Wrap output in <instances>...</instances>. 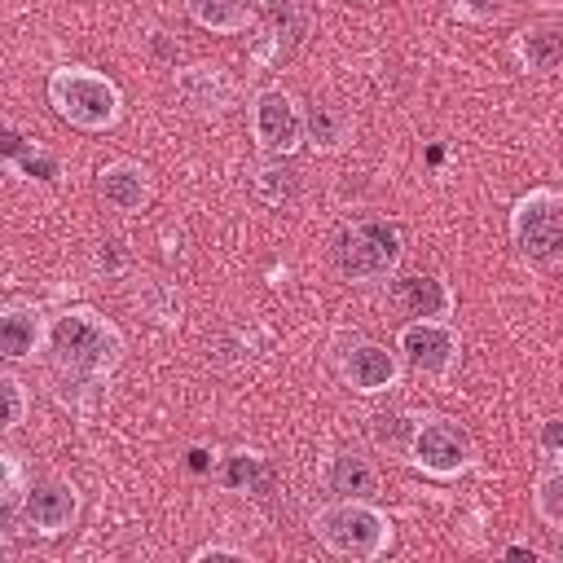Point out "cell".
I'll return each instance as SVG.
<instances>
[{"instance_id": "1", "label": "cell", "mask_w": 563, "mask_h": 563, "mask_svg": "<svg viewBox=\"0 0 563 563\" xmlns=\"http://www.w3.org/2000/svg\"><path fill=\"white\" fill-rule=\"evenodd\" d=\"M123 343L114 325H106L92 312H66L53 325V361L75 378H97L119 361Z\"/></svg>"}, {"instance_id": "2", "label": "cell", "mask_w": 563, "mask_h": 563, "mask_svg": "<svg viewBox=\"0 0 563 563\" xmlns=\"http://www.w3.org/2000/svg\"><path fill=\"white\" fill-rule=\"evenodd\" d=\"M48 97H53L62 119H70L75 128H88V132H101V128H110L119 119V88L106 75L84 70V66L53 70Z\"/></svg>"}, {"instance_id": "3", "label": "cell", "mask_w": 563, "mask_h": 563, "mask_svg": "<svg viewBox=\"0 0 563 563\" xmlns=\"http://www.w3.org/2000/svg\"><path fill=\"white\" fill-rule=\"evenodd\" d=\"M400 260V229L391 220H352L334 233V264L352 282H374Z\"/></svg>"}, {"instance_id": "4", "label": "cell", "mask_w": 563, "mask_h": 563, "mask_svg": "<svg viewBox=\"0 0 563 563\" xmlns=\"http://www.w3.org/2000/svg\"><path fill=\"white\" fill-rule=\"evenodd\" d=\"M317 537L334 550V554H352V559H374L387 550L391 541V523L374 510L361 506V497H343L339 506L317 515Z\"/></svg>"}, {"instance_id": "5", "label": "cell", "mask_w": 563, "mask_h": 563, "mask_svg": "<svg viewBox=\"0 0 563 563\" xmlns=\"http://www.w3.org/2000/svg\"><path fill=\"white\" fill-rule=\"evenodd\" d=\"M510 233L528 260H537V264L563 260V202L545 189L519 198L515 216H510Z\"/></svg>"}, {"instance_id": "6", "label": "cell", "mask_w": 563, "mask_h": 563, "mask_svg": "<svg viewBox=\"0 0 563 563\" xmlns=\"http://www.w3.org/2000/svg\"><path fill=\"white\" fill-rule=\"evenodd\" d=\"M413 462L422 471H431V475H457L471 462V440H466V431L457 422L431 418V422H422L413 431Z\"/></svg>"}, {"instance_id": "7", "label": "cell", "mask_w": 563, "mask_h": 563, "mask_svg": "<svg viewBox=\"0 0 563 563\" xmlns=\"http://www.w3.org/2000/svg\"><path fill=\"white\" fill-rule=\"evenodd\" d=\"M22 510H26V523H31L35 532L57 537V532H66V528L75 523L79 497H75V488L62 484V479H35V484L26 488V497H22Z\"/></svg>"}, {"instance_id": "8", "label": "cell", "mask_w": 563, "mask_h": 563, "mask_svg": "<svg viewBox=\"0 0 563 563\" xmlns=\"http://www.w3.org/2000/svg\"><path fill=\"white\" fill-rule=\"evenodd\" d=\"M400 352H405V361H409L413 369H422V374H444V369L457 361V339H453L444 325H435V321H413V325H405V334H400Z\"/></svg>"}, {"instance_id": "9", "label": "cell", "mask_w": 563, "mask_h": 563, "mask_svg": "<svg viewBox=\"0 0 563 563\" xmlns=\"http://www.w3.org/2000/svg\"><path fill=\"white\" fill-rule=\"evenodd\" d=\"M299 132H303V123H299L295 101L286 92H277V88L260 92V101H255V136L268 150H282L286 154V150L299 145Z\"/></svg>"}, {"instance_id": "10", "label": "cell", "mask_w": 563, "mask_h": 563, "mask_svg": "<svg viewBox=\"0 0 563 563\" xmlns=\"http://www.w3.org/2000/svg\"><path fill=\"white\" fill-rule=\"evenodd\" d=\"M343 378L356 391H387L396 383V356L383 343H352V352H343Z\"/></svg>"}, {"instance_id": "11", "label": "cell", "mask_w": 563, "mask_h": 563, "mask_svg": "<svg viewBox=\"0 0 563 563\" xmlns=\"http://www.w3.org/2000/svg\"><path fill=\"white\" fill-rule=\"evenodd\" d=\"M396 303L409 312V317H422V321H435V317H444L449 308H453V299H449V286L435 277V273H405V277H396Z\"/></svg>"}, {"instance_id": "12", "label": "cell", "mask_w": 563, "mask_h": 563, "mask_svg": "<svg viewBox=\"0 0 563 563\" xmlns=\"http://www.w3.org/2000/svg\"><path fill=\"white\" fill-rule=\"evenodd\" d=\"M325 484H330L339 497H374V493H378V471L369 466V457L343 449V453L330 457Z\"/></svg>"}, {"instance_id": "13", "label": "cell", "mask_w": 563, "mask_h": 563, "mask_svg": "<svg viewBox=\"0 0 563 563\" xmlns=\"http://www.w3.org/2000/svg\"><path fill=\"white\" fill-rule=\"evenodd\" d=\"M97 185H101V198H106L110 207H119V211H136V207L150 198L145 172L132 167V163H114V167H106Z\"/></svg>"}, {"instance_id": "14", "label": "cell", "mask_w": 563, "mask_h": 563, "mask_svg": "<svg viewBox=\"0 0 563 563\" xmlns=\"http://www.w3.org/2000/svg\"><path fill=\"white\" fill-rule=\"evenodd\" d=\"M515 53L528 70H554L563 62V31L559 26H537V31H523L515 40Z\"/></svg>"}, {"instance_id": "15", "label": "cell", "mask_w": 563, "mask_h": 563, "mask_svg": "<svg viewBox=\"0 0 563 563\" xmlns=\"http://www.w3.org/2000/svg\"><path fill=\"white\" fill-rule=\"evenodd\" d=\"M180 92L189 106L198 110H224L229 101V79L220 75V66H194L185 79H180Z\"/></svg>"}, {"instance_id": "16", "label": "cell", "mask_w": 563, "mask_h": 563, "mask_svg": "<svg viewBox=\"0 0 563 563\" xmlns=\"http://www.w3.org/2000/svg\"><path fill=\"white\" fill-rule=\"evenodd\" d=\"M35 339H40V321L31 308H4L0 317V343H4V356L9 361H22L26 352H35Z\"/></svg>"}, {"instance_id": "17", "label": "cell", "mask_w": 563, "mask_h": 563, "mask_svg": "<svg viewBox=\"0 0 563 563\" xmlns=\"http://www.w3.org/2000/svg\"><path fill=\"white\" fill-rule=\"evenodd\" d=\"M198 26L211 31H242L246 26V4L242 0H185Z\"/></svg>"}, {"instance_id": "18", "label": "cell", "mask_w": 563, "mask_h": 563, "mask_svg": "<svg viewBox=\"0 0 563 563\" xmlns=\"http://www.w3.org/2000/svg\"><path fill=\"white\" fill-rule=\"evenodd\" d=\"M224 484L238 488V493H268L273 475H268L264 457H255V453H233L229 466H224Z\"/></svg>"}, {"instance_id": "19", "label": "cell", "mask_w": 563, "mask_h": 563, "mask_svg": "<svg viewBox=\"0 0 563 563\" xmlns=\"http://www.w3.org/2000/svg\"><path fill=\"white\" fill-rule=\"evenodd\" d=\"M303 128H308V141L317 150H334L339 136H343V119L334 114V106H312L308 119H303Z\"/></svg>"}, {"instance_id": "20", "label": "cell", "mask_w": 563, "mask_h": 563, "mask_svg": "<svg viewBox=\"0 0 563 563\" xmlns=\"http://www.w3.org/2000/svg\"><path fill=\"white\" fill-rule=\"evenodd\" d=\"M255 189H260L264 202H290L295 189H299V180H295L290 167H264V172L255 176Z\"/></svg>"}, {"instance_id": "21", "label": "cell", "mask_w": 563, "mask_h": 563, "mask_svg": "<svg viewBox=\"0 0 563 563\" xmlns=\"http://www.w3.org/2000/svg\"><path fill=\"white\" fill-rule=\"evenodd\" d=\"M369 431H374V440H378V444L400 449V444L409 440V431H413V427H409L400 413H374V418H369Z\"/></svg>"}, {"instance_id": "22", "label": "cell", "mask_w": 563, "mask_h": 563, "mask_svg": "<svg viewBox=\"0 0 563 563\" xmlns=\"http://www.w3.org/2000/svg\"><path fill=\"white\" fill-rule=\"evenodd\" d=\"M0 396H4V427H18L22 413H26V400H22V383L13 374L0 378Z\"/></svg>"}, {"instance_id": "23", "label": "cell", "mask_w": 563, "mask_h": 563, "mask_svg": "<svg viewBox=\"0 0 563 563\" xmlns=\"http://www.w3.org/2000/svg\"><path fill=\"white\" fill-rule=\"evenodd\" d=\"M537 506L550 523H563V479H541V493H537Z\"/></svg>"}, {"instance_id": "24", "label": "cell", "mask_w": 563, "mask_h": 563, "mask_svg": "<svg viewBox=\"0 0 563 563\" xmlns=\"http://www.w3.org/2000/svg\"><path fill=\"white\" fill-rule=\"evenodd\" d=\"M453 9H462L466 18L488 22V18H501V13L510 9V0H453Z\"/></svg>"}, {"instance_id": "25", "label": "cell", "mask_w": 563, "mask_h": 563, "mask_svg": "<svg viewBox=\"0 0 563 563\" xmlns=\"http://www.w3.org/2000/svg\"><path fill=\"white\" fill-rule=\"evenodd\" d=\"M18 167H22L26 176H40V180H53V176H57V163H53L48 154H35V150H31L26 158H18Z\"/></svg>"}, {"instance_id": "26", "label": "cell", "mask_w": 563, "mask_h": 563, "mask_svg": "<svg viewBox=\"0 0 563 563\" xmlns=\"http://www.w3.org/2000/svg\"><path fill=\"white\" fill-rule=\"evenodd\" d=\"M541 444L545 449H563V418H554V422L541 427Z\"/></svg>"}, {"instance_id": "27", "label": "cell", "mask_w": 563, "mask_h": 563, "mask_svg": "<svg viewBox=\"0 0 563 563\" xmlns=\"http://www.w3.org/2000/svg\"><path fill=\"white\" fill-rule=\"evenodd\" d=\"M101 264H106V268H119V264H123V255H119V242H106V251H101Z\"/></svg>"}, {"instance_id": "28", "label": "cell", "mask_w": 563, "mask_h": 563, "mask_svg": "<svg viewBox=\"0 0 563 563\" xmlns=\"http://www.w3.org/2000/svg\"><path fill=\"white\" fill-rule=\"evenodd\" d=\"M189 466H194V471H207V466H211V457H207L202 449H189Z\"/></svg>"}]
</instances>
